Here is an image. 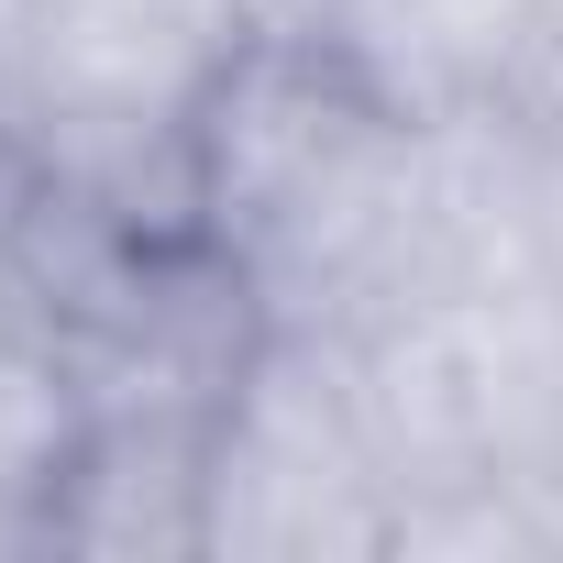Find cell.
Wrapping results in <instances>:
<instances>
[{
    "mask_svg": "<svg viewBox=\"0 0 563 563\" xmlns=\"http://www.w3.org/2000/svg\"><path fill=\"white\" fill-rule=\"evenodd\" d=\"M431 133L387 122L310 34H254L199 111V232L276 332H365L420 288Z\"/></svg>",
    "mask_w": 563,
    "mask_h": 563,
    "instance_id": "cell-1",
    "label": "cell"
},
{
    "mask_svg": "<svg viewBox=\"0 0 563 563\" xmlns=\"http://www.w3.org/2000/svg\"><path fill=\"white\" fill-rule=\"evenodd\" d=\"M243 45V0H34L12 155L122 199L144 232H199V111Z\"/></svg>",
    "mask_w": 563,
    "mask_h": 563,
    "instance_id": "cell-2",
    "label": "cell"
},
{
    "mask_svg": "<svg viewBox=\"0 0 563 563\" xmlns=\"http://www.w3.org/2000/svg\"><path fill=\"white\" fill-rule=\"evenodd\" d=\"M398 486L354 332H265L210 420V563H376Z\"/></svg>",
    "mask_w": 563,
    "mask_h": 563,
    "instance_id": "cell-3",
    "label": "cell"
},
{
    "mask_svg": "<svg viewBox=\"0 0 563 563\" xmlns=\"http://www.w3.org/2000/svg\"><path fill=\"white\" fill-rule=\"evenodd\" d=\"M552 34V0H332L321 56L409 133L497 122L519 111V78Z\"/></svg>",
    "mask_w": 563,
    "mask_h": 563,
    "instance_id": "cell-4",
    "label": "cell"
},
{
    "mask_svg": "<svg viewBox=\"0 0 563 563\" xmlns=\"http://www.w3.org/2000/svg\"><path fill=\"white\" fill-rule=\"evenodd\" d=\"M45 552H89V563L210 552V420H89L56 475Z\"/></svg>",
    "mask_w": 563,
    "mask_h": 563,
    "instance_id": "cell-5",
    "label": "cell"
},
{
    "mask_svg": "<svg viewBox=\"0 0 563 563\" xmlns=\"http://www.w3.org/2000/svg\"><path fill=\"white\" fill-rule=\"evenodd\" d=\"M530 265H541V288H563V155L530 144Z\"/></svg>",
    "mask_w": 563,
    "mask_h": 563,
    "instance_id": "cell-6",
    "label": "cell"
},
{
    "mask_svg": "<svg viewBox=\"0 0 563 563\" xmlns=\"http://www.w3.org/2000/svg\"><path fill=\"white\" fill-rule=\"evenodd\" d=\"M519 133L563 155V12H552V34H541V56H530V78H519Z\"/></svg>",
    "mask_w": 563,
    "mask_h": 563,
    "instance_id": "cell-7",
    "label": "cell"
},
{
    "mask_svg": "<svg viewBox=\"0 0 563 563\" xmlns=\"http://www.w3.org/2000/svg\"><path fill=\"white\" fill-rule=\"evenodd\" d=\"M23 45H34V0H0V133H12V89H23Z\"/></svg>",
    "mask_w": 563,
    "mask_h": 563,
    "instance_id": "cell-8",
    "label": "cell"
},
{
    "mask_svg": "<svg viewBox=\"0 0 563 563\" xmlns=\"http://www.w3.org/2000/svg\"><path fill=\"white\" fill-rule=\"evenodd\" d=\"M12 188H23V155H12V133H0V210H12Z\"/></svg>",
    "mask_w": 563,
    "mask_h": 563,
    "instance_id": "cell-9",
    "label": "cell"
}]
</instances>
